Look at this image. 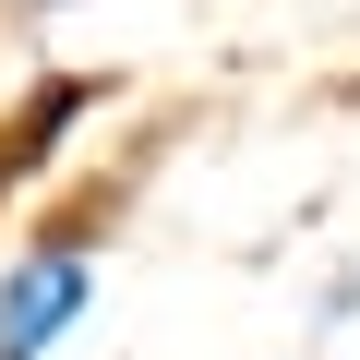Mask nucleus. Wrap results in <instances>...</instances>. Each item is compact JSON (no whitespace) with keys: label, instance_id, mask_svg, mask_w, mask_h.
I'll use <instances>...</instances> for the list:
<instances>
[{"label":"nucleus","instance_id":"f257e3e1","mask_svg":"<svg viewBox=\"0 0 360 360\" xmlns=\"http://www.w3.org/2000/svg\"><path fill=\"white\" fill-rule=\"evenodd\" d=\"M96 264H108V217H37L0 252V360H60L96 312Z\"/></svg>","mask_w":360,"mask_h":360},{"label":"nucleus","instance_id":"f03ea898","mask_svg":"<svg viewBox=\"0 0 360 360\" xmlns=\"http://www.w3.org/2000/svg\"><path fill=\"white\" fill-rule=\"evenodd\" d=\"M312 324H360V264H336V276H324V312H312Z\"/></svg>","mask_w":360,"mask_h":360},{"label":"nucleus","instance_id":"7ed1b4c3","mask_svg":"<svg viewBox=\"0 0 360 360\" xmlns=\"http://www.w3.org/2000/svg\"><path fill=\"white\" fill-rule=\"evenodd\" d=\"M37 13H60V0H37Z\"/></svg>","mask_w":360,"mask_h":360}]
</instances>
